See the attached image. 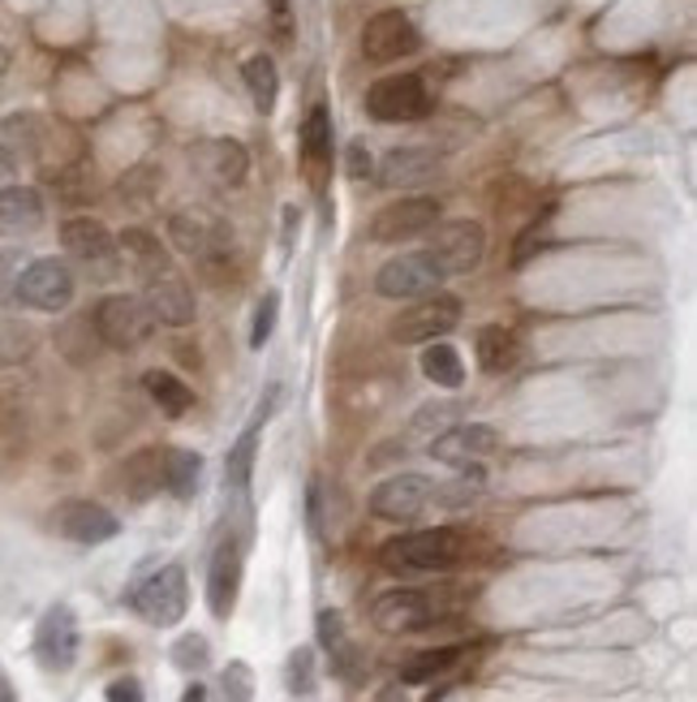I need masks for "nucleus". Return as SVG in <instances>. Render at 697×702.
Wrapping results in <instances>:
<instances>
[{
	"instance_id": "obj_8",
	"label": "nucleus",
	"mask_w": 697,
	"mask_h": 702,
	"mask_svg": "<svg viewBox=\"0 0 697 702\" xmlns=\"http://www.w3.org/2000/svg\"><path fill=\"white\" fill-rule=\"evenodd\" d=\"M61 246L78 259V264H87L90 276H99V280H108V276H117L121 272V255H117V237L99 224V220L90 216H74L65 220V228H61Z\"/></svg>"
},
{
	"instance_id": "obj_10",
	"label": "nucleus",
	"mask_w": 697,
	"mask_h": 702,
	"mask_svg": "<svg viewBox=\"0 0 697 702\" xmlns=\"http://www.w3.org/2000/svg\"><path fill=\"white\" fill-rule=\"evenodd\" d=\"M18 298L31 310H65L74 302V272L61 264V259H35L18 276Z\"/></svg>"
},
{
	"instance_id": "obj_32",
	"label": "nucleus",
	"mask_w": 697,
	"mask_h": 702,
	"mask_svg": "<svg viewBox=\"0 0 697 702\" xmlns=\"http://www.w3.org/2000/svg\"><path fill=\"white\" fill-rule=\"evenodd\" d=\"M164 483V475H160V453H138L126 461V491H130L133 500H147L156 487Z\"/></svg>"
},
{
	"instance_id": "obj_11",
	"label": "nucleus",
	"mask_w": 697,
	"mask_h": 702,
	"mask_svg": "<svg viewBox=\"0 0 697 702\" xmlns=\"http://www.w3.org/2000/svg\"><path fill=\"white\" fill-rule=\"evenodd\" d=\"M436 483L427 475H393L371 491V513L379 522H414L431 504Z\"/></svg>"
},
{
	"instance_id": "obj_24",
	"label": "nucleus",
	"mask_w": 697,
	"mask_h": 702,
	"mask_svg": "<svg viewBox=\"0 0 697 702\" xmlns=\"http://www.w3.org/2000/svg\"><path fill=\"white\" fill-rule=\"evenodd\" d=\"M203 169L219 185H242L246 173H250V156H246V147L237 138H216V142L203 147Z\"/></svg>"
},
{
	"instance_id": "obj_21",
	"label": "nucleus",
	"mask_w": 697,
	"mask_h": 702,
	"mask_svg": "<svg viewBox=\"0 0 697 702\" xmlns=\"http://www.w3.org/2000/svg\"><path fill=\"white\" fill-rule=\"evenodd\" d=\"M169 237H173V246L181 255H190V259H212V255H216V242L224 237V228H219L207 212H176V216L169 220Z\"/></svg>"
},
{
	"instance_id": "obj_2",
	"label": "nucleus",
	"mask_w": 697,
	"mask_h": 702,
	"mask_svg": "<svg viewBox=\"0 0 697 702\" xmlns=\"http://www.w3.org/2000/svg\"><path fill=\"white\" fill-rule=\"evenodd\" d=\"M95 337L112 350L130 353L142 350L151 337H156V319L142 298H130V294H108L99 307H95Z\"/></svg>"
},
{
	"instance_id": "obj_36",
	"label": "nucleus",
	"mask_w": 697,
	"mask_h": 702,
	"mask_svg": "<svg viewBox=\"0 0 697 702\" xmlns=\"http://www.w3.org/2000/svg\"><path fill=\"white\" fill-rule=\"evenodd\" d=\"M314 634H319V647L323 651H345L349 642H345V620H341V613H332V608H323L319 613V620H314Z\"/></svg>"
},
{
	"instance_id": "obj_40",
	"label": "nucleus",
	"mask_w": 697,
	"mask_h": 702,
	"mask_svg": "<svg viewBox=\"0 0 697 702\" xmlns=\"http://www.w3.org/2000/svg\"><path fill=\"white\" fill-rule=\"evenodd\" d=\"M543 246V224H529L522 233V242H517V251H513V267H525L529 264V255Z\"/></svg>"
},
{
	"instance_id": "obj_39",
	"label": "nucleus",
	"mask_w": 697,
	"mask_h": 702,
	"mask_svg": "<svg viewBox=\"0 0 697 702\" xmlns=\"http://www.w3.org/2000/svg\"><path fill=\"white\" fill-rule=\"evenodd\" d=\"M160 185V173L151 169V164H142V169H133L126 181H121V199H130V203H147V194Z\"/></svg>"
},
{
	"instance_id": "obj_16",
	"label": "nucleus",
	"mask_w": 697,
	"mask_h": 702,
	"mask_svg": "<svg viewBox=\"0 0 697 702\" xmlns=\"http://www.w3.org/2000/svg\"><path fill=\"white\" fill-rule=\"evenodd\" d=\"M52 522H56V530H61L69 543H83V547L108 543V539H117V530H121V522H117L104 504H95V500H65Z\"/></svg>"
},
{
	"instance_id": "obj_44",
	"label": "nucleus",
	"mask_w": 697,
	"mask_h": 702,
	"mask_svg": "<svg viewBox=\"0 0 697 702\" xmlns=\"http://www.w3.org/2000/svg\"><path fill=\"white\" fill-rule=\"evenodd\" d=\"M181 702H207V690L194 681V685H185V694H181Z\"/></svg>"
},
{
	"instance_id": "obj_7",
	"label": "nucleus",
	"mask_w": 697,
	"mask_h": 702,
	"mask_svg": "<svg viewBox=\"0 0 697 702\" xmlns=\"http://www.w3.org/2000/svg\"><path fill=\"white\" fill-rule=\"evenodd\" d=\"M443 285V272L436 267V259L427 251H414V255H396L393 264L379 267L375 276V289L393 302H418L427 294H436Z\"/></svg>"
},
{
	"instance_id": "obj_1",
	"label": "nucleus",
	"mask_w": 697,
	"mask_h": 702,
	"mask_svg": "<svg viewBox=\"0 0 697 702\" xmlns=\"http://www.w3.org/2000/svg\"><path fill=\"white\" fill-rule=\"evenodd\" d=\"M461 556H465V534L452 526L400 534V539H388L384 552H379L384 570L393 573H443L452 570Z\"/></svg>"
},
{
	"instance_id": "obj_22",
	"label": "nucleus",
	"mask_w": 697,
	"mask_h": 702,
	"mask_svg": "<svg viewBox=\"0 0 697 702\" xmlns=\"http://www.w3.org/2000/svg\"><path fill=\"white\" fill-rule=\"evenodd\" d=\"M117 255L130 264V272L138 280H151V276H160V272L173 267L169 251L160 246V237L147 233V228H126V233L117 237Z\"/></svg>"
},
{
	"instance_id": "obj_4",
	"label": "nucleus",
	"mask_w": 697,
	"mask_h": 702,
	"mask_svg": "<svg viewBox=\"0 0 697 702\" xmlns=\"http://www.w3.org/2000/svg\"><path fill=\"white\" fill-rule=\"evenodd\" d=\"M427 108H431V91L422 83V74L379 78L375 87L366 91V113H371L375 121H388V126L418 121V117H427Z\"/></svg>"
},
{
	"instance_id": "obj_42",
	"label": "nucleus",
	"mask_w": 697,
	"mask_h": 702,
	"mask_svg": "<svg viewBox=\"0 0 697 702\" xmlns=\"http://www.w3.org/2000/svg\"><path fill=\"white\" fill-rule=\"evenodd\" d=\"M371 173H375L371 151H366L362 142H353V147H349V177H353V181H362V177H371Z\"/></svg>"
},
{
	"instance_id": "obj_18",
	"label": "nucleus",
	"mask_w": 697,
	"mask_h": 702,
	"mask_svg": "<svg viewBox=\"0 0 697 702\" xmlns=\"http://www.w3.org/2000/svg\"><path fill=\"white\" fill-rule=\"evenodd\" d=\"M237 595H242V543L224 539L212 556V570H207V608L216 620H228V613L237 608Z\"/></svg>"
},
{
	"instance_id": "obj_47",
	"label": "nucleus",
	"mask_w": 697,
	"mask_h": 702,
	"mask_svg": "<svg viewBox=\"0 0 697 702\" xmlns=\"http://www.w3.org/2000/svg\"><path fill=\"white\" fill-rule=\"evenodd\" d=\"M0 702H13V699H9V694H4V690H0Z\"/></svg>"
},
{
	"instance_id": "obj_6",
	"label": "nucleus",
	"mask_w": 697,
	"mask_h": 702,
	"mask_svg": "<svg viewBox=\"0 0 697 702\" xmlns=\"http://www.w3.org/2000/svg\"><path fill=\"white\" fill-rule=\"evenodd\" d=\"M130 604L138 608L142 620H151V625H160V629L176 625V620L185 616V608H190L185 570H181V565H164L160 573H151V577L130 595Z\"/></svg>"
},
{
	"instance_id": "obj_33",
	"label": "nucleus",
	"mask_w": 697,
	"mask_h": 702,
	"mask_svg": "<svg viewBox=\"0 0 697 702\" xmlns=\"http://www.w3.org/2000/svg\"><path fill=\"white\" fill-rule=\"evenodd\" d=\"M173 663L181 668V672H203V668L212 663V647H207V638H203V634H185V638H176Z\"/></svg>"
},
{
	"instance_id": "obj_3",
	"label": "nucleus",
	"mask_w": 697,
	"mask_h": 702,
	"mask_svg": "<svg viewBox=\"0 0 697 702\" xmlns=\"http://www.w3.org/2000/svg\"><path fill=\"white\" fill-rule=\"evenodd\" d=\"M461 298L457 294H427L418 298L414 307H405L396 315L393 323V337L400 345H422V341H439L443 332H452L461 323Z\"/></svg>"
},
{
	"instance_id": "obj_14",
	"label": "nucleus",
	"mask_w": 697,
	"mask_h": 702,
	"mask_svg": "<svg viewBox=\"0 0 697 702\" xmlns=\"http://www.w3.org/2000/svg\"><path fill=\"white\" fill-rule=\"evenodd\" d=\"M35 659L44 663L47 672H69L74 659H78V620L65 604L47 608L40 616V629H35Z\"/></svg>"
},
{
	"instance_id": "obj_9",
	"label": "nucleus",
	"mask_w": 697,
	"mask_h": 702,
	"mask_svg": "<svg viewBox=\"0 0 697 702\" xmlns=\"http://www.w3.org/2000/svg\"><path fill=\"white\" fill-rule=\"evenodd\" d=\"M439 224V199L431 194H405L388 208H379L371 220V237L375 242H405V237H418L427 228Z\"/></svg>"
},
{
	"instance_id": "obj_46",
	"label": "nucleus",
	"mask_w": 697,
	"mask_h": 702,
	"mask_svg": "<svg viewBox=\"0 0 697 702\" xmlns=\"http://www.w3.org/2000/svg\"><path fill=\"white\" fill-rule=\"evenodd\" d=\"M4 70H9V52L0 47V78H4Z\"/></svg>"
},
{
	"instance_id": "obj_13",
	"label": "nucleus",
	"mask_w": 697,
	"mask_h": 702,
	"mask_svg": "<svg viewBox=\"0 0 697 702\" xmlns=\"http://www.w3.org/2000/svg\"><path fill=\"white\" fill-rule=\"evenodd\" d=\"M142 302H147L156 323H169V328H190L194 323V289H190V280L176 267L142 280Z\"/></svg>"
},
{
	"instance_id": "obj_38",
	"label": "nucleus",
	"mask_w": 697,
	"mask_h": 702,
	"mask_svg": "<svg viewBox=\"0 0 697 702\" xmlns=\"http://www.w3.org/2000/svg\"><path fill=\"white\" fill-rule=\"evenodd\" d=\"M224 699L228 702L255 699V677H250L246 663H228V668H224Z\"/></svg>"
},
{
	"instance_id": "obj_30",
	"label": "nucleus",
	"mask_w": 697,
	"mask_h": 702,
	"mask_svg": "<svg viewBox=\"0 0 697 702\" xmlns=\"http://www.w3.org/2000/svg\"><path fill=\"white\" fill-rule=\"evenodd\" d=\"M302 156L310 169L332 160V117H328V108H310L302 126Z\"/></svg>"
},
{
	"instance_id": "obj_26",
	"label": "nucleus",
	"mask_w": 697,
	"mask_h": 702,
	"mask_svg": "<svg viewBox=\"0 0 697 702\" xmlns=\"http://www.w3.org/2000/svg\"><path fill=\"white\" fill-rule=\"evenodd\" d=\"M142 389H147V396H151L169 418H181V414L194 410V393L176 380L173 371H147V375H142Z\"/></svg>"
},
{
	"instance_id": "obj_28",
	"label": "nucleus",
	"mask_w": 697,
	"mask_h": 702,
	"mask_svg": "<svg viewBox=\"0 0 697 702\" xmlns=\"http://www.w3.org/2000/svg\"><path fill=\"white\" fill-rule=\"evenodd\" d=\"M242 78H246V91H250V99H255V108H259L262 117L276 108V95H280V74H276V61L271 56H250L246 65H242Z\"/></svg>"
},
{
	"instance_id": "obj_25",
	"label": "nucleus",
	"mask_w": 697,
	"mask_h": 702,
	"mask_svg": "<svg viewBox=\"0 0 697 702\" xmlns=\"http://www.w3.org/2000/svg\"><path fill=\"white\" fill-rule=\"evenodd\" d=\"M160 475H164V487L173 491L176 500H190L199 491L203 457L190 453V448H169V453H160Z\"/></svg>"
},
{
	"instance_id": "obj_20",
	"label": "nucleus",
	"mask_w": 697,
	"mask_h": 702,
	"mask_svg": "<svg viewBox=\"0 0 697 702\" xmlns=\"http://www.w3.org/2000/svg\"><path fill=\"white\" fill-rule=\"evenodd\" d=\"M44 224V199L31 185H0V233L4 237H31Z\"/></svg>"
},
{
	"instance_id": "obj_35",
	"label": "nucleus",
	"mask_w": 697,
	"mask_h": 702,
	"mask_svg": "<svg viewBox=\"0 0 697 702\" xmlns=\"http://www.w3.org/2000/svg\"><path fill=\"white\" fill-rule=\"evenodd\" d=\"M276 319H280V294H262L259 310H255V328H250V345L262 350L276 332Z\"/></svg>"
},
{
	"instance_id": "obj_34",
	"label": "nucleus",
	"mask_w": 697,
	"mask_h": 702,
	"mask_svg": "<svg viewBox=\"0 0 697 702\" xmlns=\"http://www.w3.org/2000/svg\"><path fill=\"white\" fill-rule=\"evenodd\" d=\"M448 427H457V405H422L414 414V436H443Z\"/></svg>"
},
{
	"instance_id": "obj_45",
	"label": "nucleus",
	"mask_w": 697,
	"mask_h": 702,
	"mask_svg": "<svg viewBox=\"0 0 697 702\" xmlns=\"http://www.w3.org/2000/svg\"><path fill=\"white\" fill-rule=\"evenodd\" d=\"M267 4H271V13H276V18H285V13H289V0H267Z\"/></svg>"
},
{
	"instance_id": "obj_17",
	"label": "nucleus",
	"mask_w": 697,
	"mask_h": 702,
	"mask_svg": "<svg viewBox=\"0 0 697 702\" xmlns=\"http://www.w3.org/2000/svg\"><path fill=\"white\" fill-rule=\"evenodd\" d=\"M495 448H500V436L486 423H457L443 436L431 439V457L443 466H470L479 457H491Z\"/></svg>"
},
{
	"instance_id": "obj_5",
	"label": "nucleus",
	"mask_w": 697,
	"mask_h": 702,
	"mask_svg": "<svg viewBox=\"0 0 697 702\" xmlns=\"http://www.w3.org/2000/svg\"><path fill=\"white\" fill-rule=\"evenodd\" d=\"M427 255L436 259V267L443 276L474 272V267L482 264V255H486V228H482L479 220H448V224H436Z\"/></svg>"
},
{
	"instance_id": "obj_31",
	"label": "nucleus",
	"mask_w": 697,
	"mask_h": 702,
	"mask_svg": "<svg viewBox=\"0 0 697 702\" xmlns=\"http://www.w3.org/2000/svg\"><path fill=\"white\" fill-rule=\"evenodd\" d=\"M457 647H436V651H418L414 659H405L400 663V681L405 685H422V681H436V677H443L452 663H457Z\"/></svg>"
},
{
	"instance_id": "obj_27",
	"label": "nucleus",
	"mask_w": 697,
	"mask_h": 702,
	"mask_svg": "<svg viewBox=\"0 0 697 702\" xmlns=\"http://www.w3.org/2000/svg\"><path fill=\"white\" fill-rule=\"evenodd\" d=\"M422 375L436 389H461L465 384V362H461V353L452 350L448 341H431L427 353H422Z\"/></svg>"
},
{
	"instance_id": "obj_43",
	"label": "nucleus",
	"mask_w": 697,
	"mask_h": 702,
	"mask_svg": "<svg viewBox=\"0 0 697 702\" xmlns=\"http://www.w3.org/2000/svg\"><path fill=\"white\" fill-rule=\"evenodd\" d=\"M9 177H13V156L0 147V185H9Z\"/></svg>"
},
{
	"instance_id": "obj_23",
	"label": "nucleus",
	"mask_w": 697,
	"mask_h": 702,
	"mask_svg": "<svg viewBox=\"0 0 697 702\" xmlns=\"http://www.w3.org/2000/svg\"><path fill=\"white\" fill-rule=\"evenodd\" d=\"M474 353H479V366L486 375H504L522 362V341H517V332H508L500 323H486L474 337Z\"/></svg>"
},
{
	"instance_id": "obj_29",
	"label": "nucleus",
	"mask_w": 697,
	"mask_h": 702,
	"mask_svg": "<svg viewBox=\"0 0 697 702\" xmlns=\"http://www.w3.org/2000/svg\"><path fill=\"white\" fill-rule=\"evenodd\" d=\"M255 453H259V423L246 427L237 436V444L228 448V457H224V483L233 487V491H246L250 475H255Z\"/></svg>"
},
{
	"instance_id": "obj_12",
	"label": "nucleus",
	"mask_w": 697,
	"mask_h": 702,
	"mask_svg": "<svg viewBox=\"0 0 697 702\" xmlns=\"http://www.w3.org/2000/svg\"><path fill=\"white\" fill-rule=\"evenodd\" d=\"M409 52H418V26L409 22V13L384 9L366 22V31H362V56L366 61L388 65V61H400Z\"/></svg>"
},
{
	"instance_id": "obj_19",
	"label": "nucleus",
	"mask_w": 697,
	"mask_h": 702,
	"mask_svg": "<svg viewBox=\"0 0 697 702\" xmlns=\"http://www.w3.org/2000/svg\"><path fill=\"white\" fill-rule=\"evenodd\" d=\"M439 173V156L427 147H396L379 160V185L388 190H414Z\"/></svg>"
},
{
	"instance_id": "obj_41",
	"label": "nucleus",
	"mask_w": 697,
	"mask_h": 702,
	"mask_svg": "<svg viewBox=\"0 0 697 702\" xmlns=\"http://www.w3.org/2000/svg\"><path fill=\"white\" fill-rule=\"evenodd\" d=\"M104 699L108 702H142V685H138L133 677H117V681L104 690Z\"/></svg>"
},
{
	"instance_id": "obj_37",
	"label": "nucleus",
	"mask_w": 697,
	"mask_h": 702,
	"mask_svg": "<svg viewBox=\"0 0 697 702\" xmlns=\"http://www.w3.org/2000/svg\"><path fill=\"white\" fill-rule=\"evenodd\" d=\"M289 690L293 694H310L314 690V651L310 647H298L289 656Z\"/></svg>"
},
{
	"instance_id": "obj_15",
	"label": "nucleus",
	"mask_w": 697,
	"mask_h": 702,
	"mask_svg": "<svg viewBox=\"0 0 697 702\" xmlns=\"http://www.w3.org/2000/svg\"><path fill=\"white\" fill-rule=\"evenodd\" d=\"M371 620H375L379 634H418L436 620V604L422 591H388V595L375 599Z\"/></svg>"
}]
</instances>
